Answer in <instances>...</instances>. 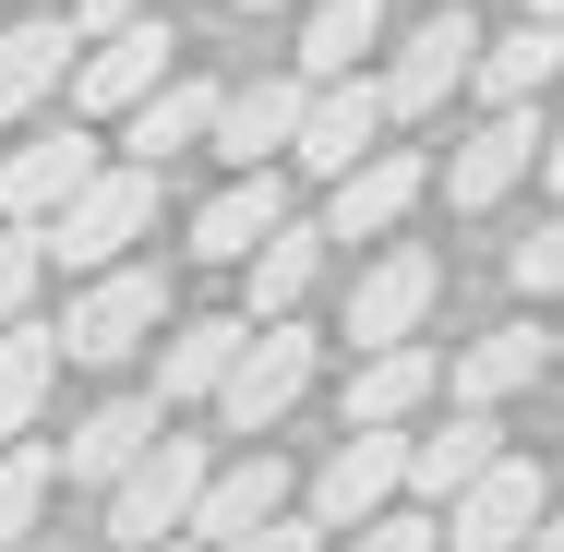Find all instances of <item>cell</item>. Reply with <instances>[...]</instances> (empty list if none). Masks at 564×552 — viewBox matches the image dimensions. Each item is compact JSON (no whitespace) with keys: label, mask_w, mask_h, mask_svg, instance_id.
Segmentation results:
<instances>
[{"label":"cell","mask_w":564,"mask_h":552,"mask_svg":"<svg viewBox=\"0 0 564 552\" xmlns=\"http://www.w3.org/2000/svg\"><path fill=\"white\" fill-rule=\"evenodd\" d=\"M433 193V169L409 156V144H372V156H348L337 169V205H325V240H384V228L409 217Z\"/></svg>","instance_id":"cell-12"},{"label":"cell","mask_w":564,"mask_h":552,"mask_svg":"<svg viewBox=\"0 0 564 552\" xmlns=\"http://www.w3.org/2000/svg\"><path fill=\"white\" fill-rule=\"evenodd\" d=\"M73 48H85L73 12H24V24H0V132L36 120L61 85H73Z\"/></svg>","instance_id":"cell-14"},{"label":"cell","mask_w":564,"mask_h":552,"mask_svg":"<svg viewBox=\"0 0 564 552\" xmlns=\"http://www.w3.org/2000/svg\"><path fill=\"white\" fill-rule=\"evenodd\" d=\"M313 385H325V336L301 325V313H276V325L240 336V360L217 372V397H205V409H217L228 433H276V421H289Z\"/></svg>","instance_id":"cell-2"},{"label":"cell","mask_w":564,"mask_h":552,"mask_svg":"<svg viewBox=\"0 0 564 552\" xmlns=\"http://www.w3.org/2000/svg\"><path fill=\"white\" fill-rule=\"evenodd\" d=\"M276 217H289V181H276V156H264V169H240L228 193H205V205H193V252H205V264H240Z\"/></svg>","instance_id":"cell-23"},{"label":"cell","mask_w":564,"mask_h":552,"mask_svg":"<svg viewBox=\"0 0 564 552\" xmlns=\"http://www.w3.org/2000/svg\"><path fill=\"white\" fill-rule=\"evenodd\" d=\"M553 348H564V336H553Z\"/></svg>","instance_id":"cell-39"},{"label":"cell","mask_w":564,"mask_h":552,"mask_svg":"<svg viewBox=\"0 0 564 552\" xmlns=\"http://www.w3.org/2000/svg\"><path fill=\"white\" fill-rule=\"evenodd\" d=\"M529 12H553V24H564V0H529Z\"/></svg>","instance_id":"cell-38"},{"label":"cell","mask_w":564,"mask_h":552,"mask_svg":"<svg viewBox=\"0 0 564 552\" xmlns=\"http://www.w3.org/2000/svg\"><path fill=\"white\" fill-rule=\"evenodd\" d=\"M205 552H325V517L313 505H276V517H252V529H228V541Z\"/></svg>","instance_id":"cell-31"},{"label":"cell","mask_w":564,"mask_h":552,"mask_svg":"<svg viewBox=\"0 0 564 552\" xmlns=\"http://www.w3.org/2000/svg\"><path fill=\"white\" fill-rule=\"evenodd\" d=\"M156 433H169V409H156V397H109V409H85V421L61 433V480H73V493H109Z\"/></svg>","instance_id":"cell-17"},{"label":"cell","mask_w":564,"mask_h":552,"mask_svg":"<svg viewBox=\"0 0 564 552\" xmlns=\"http://www.w3.org/2000/svg\"><path fill=\"white\" fill-rule=\"evenodd\" d=\"M97 156H109V144H97V120H48V132H24V144L0 156V217H48Z\"/></svg>","instance_id":"cell-15"},{"label":"cell","mask_w":564,"mask_h":552,"mask_svg":"<svg viewBox=\"0 0 564 552\" xmlns=\"http://www.w3.org/2000/svg\"><path fill=\"white\" fill-rule=\"evenodd\" d=\"M409 493V421H348V444L313 468V517L325 529H360L372 505Z\"/></svg>","instance_id":"cell-10"},{"label":"cell","mask_w":564,"mask_h":552,"mask_svg":"<svg viewBox=\"0 0 564 552\" xmlns=\"http://www.w3.org/2000/svg\"><path fill=\"white\" fill-rule=\"evenodd\" d=\"M505 277H517V301H564V205L505 252Z\"/></svg>","instance_id":"cell-30"},{"label":"cell","mask_w":564,"mask_h":552,"mask_svg":"<svg viewBox=\"0 0 564 552\" xmlns=\"http://www.w3.org/2000/svg\"><path fill=\"white\" fill-rule=\"evenodd\" d=\"M301 493V468L276 456V444H252V456H228L205 468V493H193V541H228V529H252V517H276Z\"/></svg>","instance_id":"cell-19"},{"label":"cell","mask_w":564,"mask_h":552,"mask_svg":"<svg viewBox=\"0 0 564 552\" xmlns=\"http://www.w3.org/2000/svg\"><path fill=\"white\" fill-rule=\"evenodd\" d=\"M169 73H181V24L132 12V24H109V36L73 48V120H120L132 97H156Z\"/></svg>","instance_id":"cell-5"},{"label":"cell","mask_w":564,"mask_h":552,"mask_svg":"<svg viewBox=\"0 0 564 552\" xmlns=\"http://www.w3.org/2000/svg\"><path fill=\"white\" fill-rule=\"evenodd\" d=\"M144 336H169V277H156V264H97V277H85V301L61 313V360L120 372Z\"/></svg>","instance_id":"cell-3"},{"label":"cell","mask_w":564,"mask_h":552,"mask_svg":"<svg viewBox=\"0 0 564 552\" xmlns=\"http://www.w3.org/2000/svg\"><path fill=\"white\" fill-rule=\"evenodd\" d=\"M205 468H217V456H205L193 433H156V444H144V456L109 480V493H97L109 541H120V552H144V541H169V529H193V493H205Z\"/></svg>","instance_id":"cell-4"},{"label":"cell","mask_w":564,"mask_h":552,"mask_svg":"<svg viewBox=\"0 0 564 552\" xmlns=\"http://www.w3.org/2000/svg\"><path fill=\"white\" fill-rule=\"evenodd\" d=\"M313 289H325V228L276 217L252 252H240V313H252V325H276V313H313Z\"/></svg>","instance_id":"cell-16"},{"label":"cell","mask_w":564,"mask_h":552,"mask_svg":"<svg viewBox=\"0 0 564 552\" xmlns=\"http://www.w3.org/2000/svg\"><path fill=\"white\" fill-rule=\"evenodd\" d=\"M132 12H144V0H73V24H85V36H109V24H132Z\"/></svg>","instance_id":"cell-33"},{"label":"cell","mask_w":564,"mask_h":552,"mask_svg":"<svg viewBox=\"0 0 564 552\" xmlns=\"http://www.w3.org/2000/svg\"><path fill=\"white\" fill-rule=\"evenodd\" d=\"M205 120H217V73H169L156 97H132V109H120V156L169 169L181 144H205Z\"/></svg>","instance_id":"cell-21"},{"label":"cell","mask_w":564,"mask_h":552,"mask_svg":"<svg viewBox=\"0 0 564 552\" xmlns=\"http://www.w3.org/2000/svg\"><path fill=\"white\" fill-rule=\"evenodd\" d=\"M348 552H445V517H384V505H372V517L348 529Z\"/></svg>","instance_id":"cell-32"},{"label":"cell","mask_w":564,"mask_h":552,"mask_svg":"<svg viewBox=\"0 0 564 552\" xmlns=\"http://www.w3.org/2000/svg\"><path fill=\"white\" fill-rule=\"evenodd\" d=\"M541 169H553V205H564V132H553V144H541Z\"/></svg>","instance_id":"cell-35"},{"label":"cell","mask_w":564,"mask_h":552,"mask_svg":"<svg viewBox=\"0 0 564 552\" xmlns=\"http://www.w3.org/2000/svg\"><path fill=\"white\" fill-rule=\"evenodd\" d=\"M541 144H553V132H541V97H505V109L445 156V205H456V217H492V205L541 169Z\"/></svg>","instance_id":"cell-8"},{"label":"cell","mask_w":564,"mask_h":552,"mask_svg":"<svg viewBox=\"0 0 564 552\" xmlns=\"http://www.w3.org/2000/svg\"><path fill=\"white\" fill-rule=\"evenodd\" d=\"M468 48H480V24H468L456 0H433V12L397 36V61L372 73V85H384V120H433L456 85H468Z\"/></svg>","instance_id":"cell-9"},{"label":"cell","mask_w":564,"mask_h":552,"mask_svg":"<svg viewBox=\"0 0 564 552\" xmlns=\"http://www.w3.org/2000/svg\"><path fill=\"white\" fill-rule=\"evenodd\" d=\"M372 144H384V85H372V73H325V85L301 97V132H289V156L337 181L348 156H372Z\"/></svg>","instance_id":"cell-11"},{"label":"cell","mask_w":564,"mask_h":552,"mask_svg":"<svg viewBox=\"0 0 564 552\" xmlns=\"http://www.w3.org/2000/svg\"><path fill=\"white\" fill-rule=\"evenodd\" d=\"M433 397H445V348H421V336H384L348 372V421H421Z\"/></svg>","instance_id":"cell-18"},{"label":"cell","mask_w":564,"mask_h":552,"mask_svg":"<svg viewBox=\"0 0 564 552\" xmlns=\"http://www.w3.org/2000/svg\"><path fill=\"white\" fill-rule=\"evenodd\" d=\"M36 289H48V240H36V217H0V325L36 313Z\"/></svg>","instance_id":"cell-29"},{"label":"cell","mask_w":564,"mask_h":552,"mask_svg":"<svg viewBox=\"0 0 564 552\" xmlns=\"http://www.w3.org/2000/svg\"><path fill=\"white\" fill-rule=\"evenodd\" d=\"M517 552H564V517H553V505H541V529H529Z\"/></svg>","instance_id":"cell-34"},{"label":"cell","mask_w":564,"mask_h":552,"mask_svg":"<svg viewBox=\"0 0 564 552\" xmlns=\"http://www.w3.org/2000/svg\"><path fill=\"white\" fill-rule=\"evenodd\" d=\"M144 552H205V541H193V529H169V541H144Z\"/></svg>","instance_id":"cell-37"},{"label":"cell","mask_w":564,"mask_h":552,"mask_svg":"<svg viewBox=\"0 0 564 552\" xmlns=\"http://www.w3.org/2000/svg\"><path fill=\"white\" fill-rule=\"evenodd\" d=\"M144 228H156V169H144V156H97V169L36 217V240H48L61 277H97V264H120Z\"/></svg>","instance_id":"cell-1"},{"label":"cell","mask_w":564,"mask_h":552,"mask_svg":"<svg viewBox=\"0 0 564 552\" xmlns=\"http://www.w3.org/2000/svg\"><path fill=\"white\" fill-rule=\"evenodd\" d=\"M541 505H553L541 456H480V468L445 493V552H517L541 529Z\"/></svg>","instance_id":"cell-6"},{"label":"cell","mask_w":564,"mask_h":552,"mask_svg":"<svg viewBox=\"0 0 564 552\" xmlns=\"http://www.w3.org/2000/svg\"><path fill=\"white\" fill-rule=\"evenodd\" d=\"M553 73H564V24H553V12H529L517 36H480V48H468V85H480V109H505V97H541Z\"/></svg>","instance_id":"cell-24"},{"label":"cell","mask_w":564,"mask_h":552,"mask_svg":"<svg viewBox=\"0 0 564 552\" xmlns=\"http://www.w3.org/2000/svg\"><path fill=\"white\" fill-rule=\"evenodd\" d=\"M48 385H61V325L12 313L0 325V433H36L48 421Z\"/></svg>","instance_id":"cell-25"},{"label":"cell","mask_w":564,"mask_h":552,"mask_svg":"<svg viewBox=\"0 0 564 552\" xmlns=\"http://www.w3.org/2000/svg\"><path fill=\"white\" fill-rule=\"evenodd\" d=\"M48 493H61V456H48V444H24V433H0V552L36 541Z\"/></svg>","instance_id":"cell-28"},{"label":"cell","mask_w":564,"mask_h":552,"mask_svg":"<svg viewBox=\"0 0 564 552\" xmlns=\"http://www.w3.org/2000/svg\"><path fill=\"white\" fill-rule=\"evenodd\" d=\"M480 456H505L492 409H456L445 433H409V493H421V505H445V493L468 480V468H480Z\"/></svg>","instance_id":"cell-26"},{"label":"cell","mask_w":564,"mask_h":552,"mask_svg":"<svg viewBox=\"0 0 564 552\" xmlns=\"http://www.w3.org/2000/svg\"><path fill=\"white\" fill-rule=\"evenodd\" d=\"M372 36H384V0H313V12H301V85L360 73V61H372Z\"/></svg>","instance_id":"cell-27"},{"label":"cell","mask_w":564,"mask_h":552,"mask_svg":"<svg viewBox=\"0 0 564 552\" xmlns=\"http://www.w3.org/2000/svg\"><path fill=\"white\" fill-rule=\"evenodd\" d=\"M445 301V252L433 240H384L360 277H348V348H384V336H421Z\"/></svg>","instance_id":"cell-7"},{"label":"cell","mask_w":564,"mask_h":552,"mask_svg":"<svg viewBox=\"0 0 564 552\" xmlns=\"http://www.w3.org/2000/svg\"><path fill=\"white\" fill-rule=\"evenodd\" d=\"M541 360H553V336H541V325H480L445 360V385H456V409H505L517 385H541Z\"/></svg>","instance_id":"cell-20"},{"label":"cell","mask_w":564,"mask_h":552,"mask_svg":"<svg viewBox=\"0 0 564 552\" xmlns=\"http://www.w3.org/2000/svg\"><path fill=\"white\" fill-rule=\"evenodd\" d=\"M301 73H252V85H217V120H205V144H217L228 169H264V156H289V132H301Z\"/></svg>","instance_id":"cell-13"},{"label":"cell","mask_w":564,"mask_h":552,"mask_svg":"<svg viewBox=\"0 0 564 552\" xmlns=\"http://www.w3.org/2000/svg\"><path fill=\"white\" fill-rule=\"evenodd\" d=\"M228 12H240V24H264V12H289V0H228Z\"/></svg>","instance_id":"cell-36"},{"label":"cell","mask_w":564,"mask_h":552,"mask_svg":"<svg viewBox=\"0 0 564 552\" xmlns=\"http://www.w3.org/2000/svg\"><path fill=\"white\" fill-rule=\"evenodd\" d=\"M240 336H252V313H193V325H169V348H156V409H205L217 372L240 360Z\"/></svg>","instance_id":"cell-22"}]
</instances>
